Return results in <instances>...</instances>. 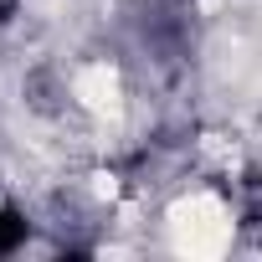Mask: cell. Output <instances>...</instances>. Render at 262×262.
<instances>
[{"mask_svg": "<svg viewBox=\"0 0 262 262\" xmlns=\"http://www.w3.org/2000/svg\"><path fill=\"white\" fill-rule=\"evenodd\" d=\"M16 11H21V0H0V26H6V21H11Z\"/></svg>", "mask_w": 262, "mask_h": 262, "instance_id": "2", "label": "cell"}, {"mask_svg": "<svg viewBox=\"0 0 262 262\" xmlns=\"http://www.w3.org/2000/svg\"><path fill=\"white\" fill-rule=\"evenodd\" d=\"M21 242H26V221H21L16 211H0V257L16 252Z\"/></svg>", "mask_w": 262, "mask_h": 262, "instance_id": "1", "label": "cell"}]
</instances>
